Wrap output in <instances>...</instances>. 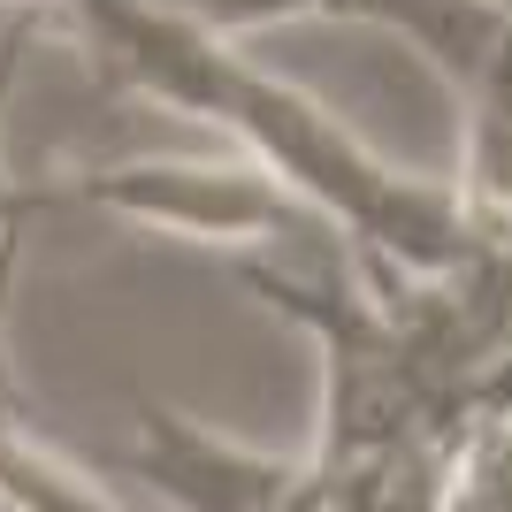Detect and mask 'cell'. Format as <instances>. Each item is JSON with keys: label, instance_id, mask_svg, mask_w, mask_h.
<instances>
[{"label": "cell", "instance_id": "obj_1", "mask_svg": "<svg viewBox=\"0 0 512 512\" xmlns=\"http://www.w3.org/2000/svg\"><path fill=\"white\" fill-rule=\"evenodd\" d=\"M69 8H77L92 54L115 77H130L153 100L192 107V115H207L222 130H237L260 161H276L283 184L306 207L344 222L352 245L367 253V276H375L383 299H398V268H413V276H474L482 268L490 237L467 222L459 199L390 176L337 115H321L291 85L245 69L214 31L176 23L161 8H138V0H69Z\"/></svg>", "mask_w": 512, "mask_h": 512}, {"label": "cell", "instance_id": "obj_2", "mask_svg": "<svg viewBox=\"0 0 512 512\" xmlns=\"http://www.w3.org/2000/svg\"><path fill=\"white\" fill-rule=\"evenodd\" d=\"M77 192L107 199V207H123V214L176 222V230H192V237H260V245L291 237L306 253V276L314 283H352L337 222L321 207H306L291 184L260 176V169H107V176H85Z\"/></svg>", "mask_w": 512, "mask_h": 512}, {"label": "cell", "instance_id": "obj_3", "mask_svg": "<svg viewBox=\"0 0 512 512\" xmlns=\"http://www.w3.org/2000/svg\"><path fill=\"white\" fill-rule=\"evenodd\" d=\"M138 474L184 512H276L299 490V467L214 444L199 421H184L176 406H153V398H138Z\"/></svg>", "mask_w": 512, "mask_h": 512}]
</instances>
